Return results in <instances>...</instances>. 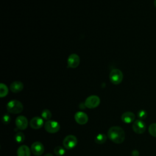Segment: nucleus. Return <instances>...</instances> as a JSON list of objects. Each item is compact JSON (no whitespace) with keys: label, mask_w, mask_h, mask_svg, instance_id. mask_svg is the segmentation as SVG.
<instances>
[{"label":"nucleus","mask_w":156,"mask_h":156,"mask_svg":"<svg viewBox=\"0 0 156 156\" xmlns=\"http://www.w3.org/2000/svg\"><path fill=\"white\" fill-rule=\"evenodd\" d=\"M15 124L20 130H24L28 126V121L24 116H19L16 118Z\"/></svg>","instance_id":"9d476101"},{"label":"nucleus","mask_w":156,"mask_h":156,"mask_svg":"<svg viewBox=\"0 0 156 156\" xmlns=\"http://www.w3.org/2000/svg\"><path fill=\"white\" fill-rule=\"evenodd\" d=\"M132 156H138L139 155V152L137 150H133L132 151L131 153Z\"/></svg>","instance_id":"b1692460"},{"label":"nucleus","mask_w":156,"mask_h":156,"mask_svg":"<svg viewBox=\"0 0 156 156\" xmlns=\"http://www.w3.org/2000/svg\"><path fill=\"white\" fill-rule=\"evenodd\" d=\"M110 80L115 85L120 83L123 79V74L121 70L118 69H114L111 71L110 73Z\"/></svg>","instance_id":"7ed1b4c3"},{"label":"nucleus","mask_w":156,"mask_h":156,"mask_svg":"<svg viewBox=\"0 0 156 156\" xmlns=\"http://www.w3.org/2000/svg\"><path fill=\"white\" fill-rule=\"evenodd\" d=\"M44 156H53V155L52 154H51V153H48V154H45Z\"/></svg>","instance_id":"393cba45"},{"label":"nucleus","mask_w":156,"mask_h":156,"mask_svg":"<svg viewBox=\"0 0 156 156\" xmlns=\"http://www.w3.org/2000/svg\"><path fill=\"white\" fill-rule=\"evenodd\" d=\"M30 150L26 145H22L20 146L17 150L18 156H30Z\"/></svg>","instance_id":"2eb2a0df"},{"label":"nucleus","mask_w":156,"mask_h":156,"mask_svg":"<svg viewBox=\"0 0 156 156\" xmlns=\"http://www.w3.org/2000/svg\"><path fill=\"white\" fill-rule=\"evenodd\" d=\"M8 88L4 84V83H1L0 84V96L1 98H3L5 96L8 94Z\"/></svg>","instance_id":"6ab92c4d"},{"label":"nucleus","mask_w":156,"mask_h":156,"mask_svg":"<svg viewBox=\"0 0 156 156\" xmlns=\"http://www.w3.org/2000/svg\"><path fill=\"white\" fill-rule=\"evenodd\" d=\"M45 130L51 133H54L57 132L60 129V124L55 121L48 120L45 122L44 124Z\"/></svg>","instance_id":"39448f33"},{"label":"nucleus","mask_w":156,"mask_h":156,"mask_svg":"<svg viewBox=\"0 0 156 156\" xmlns=\"http://www.w3.org/2000/svg\"><path fill=\"white\" fill-rule=\"evenodd\" d=\"M146 124L141 119H137L133 122L132 129L133 132L138 134H141L146 130Z\"/></svg>","instance_id":"0eeeda50"},{"label":"nucleus","mask_w":156,"mask_h":156,"mask_svg":"<svg viewBox=\"0 0 156 156\" xmlns=\"http://www.w3.org/2000/svg\"><path fill=\"white\" fill-rule=\"evenodd\" d=\"M2 121L4 124H8L10 121V116L8 114H5L2 116Z\"/></svg>","instance_id":"5701e85b"},{"label":"nucleus","mask_w":156,"mask_h":156,"mask_svg":"<svg viewBox=\"0 0 156 156\" xmlns=\"http://www.w3.org/2000/svg\"><path fill=\"white\" fill-rule=\"evenodd\" d=\"M135 118V114L131 112H126L121 115V120L124 123L127 124H129L133 122Z\"/></svg>","instance_id":"ddd939ff"},{"label":"nucleus","mask_w":156,"mask_h":156,"mask_svg":"<svg viewBox=\"0 0 156 156\" xmlns=\"http://www.w3.org/2000/svg\"><path fill=\"white\" fill-rule=\"evenodd\" d=\"M84 104L86 107L88 108H94L99 105L100 99L98 96L91 95L86 99Z\"/></svg>","instance_id":"423d86ee"},{"label":"nucleus","mask_w":156,"mask_h":156,"mask_svg":"<svg viewBox=\"0 0 156 156\" xmlns=\"http://www.w3.org/2000/svg\"><path fill=\"white\" fill-rule=\"evenodd\" d=\"M149 133L154 137H156V123H152L149 126Z\"/></svg>","instance_id":"412c9836"},{"label":"nucleus","mask_w":156,"mask_h":156,"mask_svg":"<svg viewBox=\"0 0 156 156\" xmlns=\"http://www.w3.org/2000/svg\"><path fill=\"white\" fill-rule=\"evenodd\" d=\"M14 139L18 143H23L25 139V136L24 135V133L21 132H18L17 133H16V134L14 136Z\"/></svg>","instance_id":"f3484780"},{"label":"nucleus","mask_w":156,"mask_h":156,"mask_svg":"<svg viewBox=\"0 0 156 156\" xmlns=\"http://www.w3.org/2000/svg\"><path fill=\"white\" fill-rule=\"evenodd\" d=\"M77 144V139L73 135H67L63 140V146L66 149H71L74 148Z\"/></svg>","instance_id":"20e7f679"},{"label":"nucleus","mask_w":156,"mask_h":156,"mask_svg":"<svg viewBox=\"0 0 156 156\" xmlns=\"http://www.w3.org/2000/svg\"><path fill=\"white\" fill-rule=\"evenodd\" d=\"M74 119L77 123L83 125L86 124L88 121V115L83 112H77L74 115Z\"/></svg>","instance_id":"9b49d317"},{"label":"nucleus","mask_w":156,"mask_h":156,"mask_svg":"<svg viewBox=\"0 0 156 156\" xmlns=\"http://www.w3.org/2000/svg\"><path fill=\"white\" fill-rule=\"evenodd\" d=\"M107 136L113 143L120 144L124 141L125 132L119 126H112L108 130Z\"/></svg>","instance_id":"f257e3e1"},{"label":"nucleus","mask_w":156,"mask_h":156,"mask_svg":"<svg viewBox=\"0 0 156 156\" xmlns=\"http://www.w3.org/2000/svg\"><path fill=\"white\" fill-rule=\"evenodd\" d=\"M94 140L97 144H102L106 141L107 136L104 133H99L96 136Z\"/></svg>","instance_id":"dca6fc26"},{"label":"nucleus","mask_w":156,"mask_h":156,"mask_svg":"<svg viewBox=\"0 0 156 156\" xmlns=\"http://www.w3.org/2000/svg\"><path fill=\"white\" fill-rule=\"evenodd\" d=\"M7 110L10 113L18 114L23 111V105L18 100H12L7 103Z\"/></svg>","instance_id":"f03ea898"},{"label":"nucleus","mask_w":156,"mask_h":156,"mask_svg":"<svg viewBox=\"0 0 156 156\" xmlns=\"http://www.w3.org/2000/svg\"><path fill=\"white\" fill-rule=\"evenodd\" d=\"M41 117L43 119H45V120H50V119L52 117V113L50 112V110H48V109H44L42 111L41 113Z\"/></svg>","instance_id":"aec40b11"},{"label":"nucleus","mask_w":156,"mask_h":156,"mask_svg":"<svg viewBox=\"0 0 156 156\" xmlns=\"http://www.w3.org/2000/svg\"><path fill=\"white\" fill-rule=\"evenodd\" d=\"M54 152L57 156H62L65 154V150L63 147L60 146H57L54 149Z\"/></svg>","instance_id":"a211bd4d"},{"label":"nucleus","mask_w":156,"mask_h":156,"mask_svg":"<svg viewBox=\"0 0 156 156\" xmlns=\"http://www.w3.org/2000/svg\"><path fill=\"white\" fill-rule=\"evenodd\" d=\"M154 6L156 7V0H154Z\"/></svg>","instance_id":"a878e982"},{"label":"nucleus","mask_w":156,"mask_h":156,"mask_svg":"<svg viewBox=\"0 0 156 156\" xmlns=\"http://www.w3.org/2000/svg\"><path fill=\"white\" fill-rule=\"evenodd\" d=\"M23 83L20 81L13 82L10 85V89L13 93H19L23 89Z\"/></svg>","instance_id":"4468645a"},{"label":"nucleus","mask_w":156,"mask_h":156,"mask_svg":"<svg viewBox=\"0 0 156 156\" xmlns=\"http://www.w3.org/2000/svg\"><path fill=\"white\" fill-rule=\"evenodd\" d=\"M29 124H30V126L32 129H38L43 127V126L44 125V122H43V118L38 116H35V117H34L30 120Z\"/></svg>","instance_id":"f8f14e48"},{"label":"nucleus","mask_w":156,"mask_h":156,"mask_svg":"<svg viewBox=\"0 0 156 156\" xmlns=\"http://www.w3.org/2000/svg\"><path fill=\"white\" fill-rule=\"evenodd\" d=\"M30 149L33 154L37 156H39L43 154L44 151V147L43 144L39 141H35L32 143L30 147Z\"/></svg>","instance_id":"6e6552de"},{"label":"nucleus","mask_w":156,"mask_h":156,"mask_svg":"<svg viewBox=\"0 0 156 156\" xmlns=\"http://www.w3.org/2000/svg\"><path fill=\"white\" fill-rule=\"evenodd\" d=\"M147 112L144 110H140V111L138 112L137 113V116L140 119H144L147 117Z\"/></svg>","instance_id":"4be33fe9"},{"label":"nucleus","mask_w":156,"mask_h":156,"mask_svg":"<svg viewBox=\"0 0 156 156\" xmlns=\"http://www.w3.org/2000/svg\"><path fill=\"white\" fill-rule=\"evenodd\" d=\"M68 67L74 68L78 66L80 63V58L78 55L76 54H71L68 58Z\"/></svg>","instance_id":"1a4fd4ad"}]
</instances>
